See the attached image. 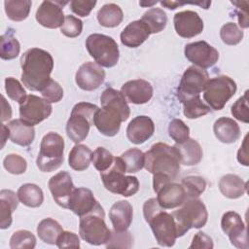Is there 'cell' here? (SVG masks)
I'll return each mask as SVG.
<instances>
[{
	"label": "cell",
	"instance_id": "cell-1",
	"mask_svg": "<svg viewBox=\"0 0 249 249\" xmlns=\"http://www.w3.org/2000/svg\"><path fill=\"white\" fill-rule=\"evenodd\" d=\"M101 108L93 119V124L105 136H115L121 127V123L128 119L130 109L123 93L115 89L108 88L100 96Z\"/></svg>",
	"mask_w": 249,
	"mask_h": 249
},
{
	"label": "cell",
	"instance_id": "cell-2",
	"mask_svg": "<svg viewBox=\"0 0 249 249\" xmlns=\"http://www.w3.org/2000/svg\"><path fill=\"white\" fill-rule=\"evenodd\" d=\"M21 82L28 89L41 91L51 80L53 58L50 53L39 48H31L20 57Z\"/></svg>",
	"mask_w": 249,
	"mask_h": 249
},
{
	"label": "cell",
	"instance_id": "cell-3",
	"mask_svg": "<svg viewBox=\"0 0 249 249\" xmlns=\"http://www.w3.org/2000/svg\"><path fill=\"white\" fill-rule=\"evenodd\" d=\"M143 214L159 245L171 247L177 238L176 225L172 214L163 210L157 198H150L143 205Z\"/></svg>",
	"mask_w": 249,
	"mask_h": 249
},
{
	"label": "cell",
	"instance_id": "cell-4",
	"mask_svg": "<svg viewBox=\"0 0 249 249\" xmlns=\"http://www.w3.org/2000/svg\"><path fill=\"white\" fill-rule=\"evenodd\" d=\"M144 167L153 175L164 174L173 181L180 171L179 155L174 146L158 142L145 153Z\"/></svg>",
	"mask_w": 249,
	"mask_h": 249
},
{
	"label": "cell",
	"instance_id": "cell-5",
	"mask_svg": "<svg viewBox=\"0 0 249 249\" xmlns=\"http://www.w3.org/2000/svg\"><path fill=\"white\" fill-rule=\"evenodd\" d=\"M125 166L121 157H115L112 165L100 172V177L106 190L113 194L128 197L139 190V181L135 176H125Z\"/></svg>",
	"mask_w": 249,
	"mask_h": 249
},
{
	"label": "cell",
	"instance_id": "cell-6",
	"mask_svg": "<svg viewBox=\"0 0 249 249\" xmlns=\"http://www.w3.org/2000/svg\"><path fill=\"white\" fill-rule=\"evenodd\" d=\"M171 214L176 225L177 237L183 236L192 228L200 229L204 227L208 219L206 206L197 197L187 198L182 207Z\"/></svg>",
	"mask_w": 249,
	"mask_h": 249
},
{
	"label": "cell",
	"instance_id": "cell-7",
	"mask_svg": "<svg viewBox=\"0 0 249 249\" xmlns=\"http://www.w3.org/2000/svg\"><path fill=\"white\" fill-rule=\"evenodd\" d=\"M104 218L105 212L100 203L90 212L81 216L79 226L81 238L91 245L106 244L111 236V231Z\"/></svg>",
	"mask_w": 249,
	"mask_h": 249
},
{
	"label": "cell",
	"instance_id": "cell-8",
	"mask_svg": "<svg viewBox=\"0 0 249 249\" xmlns=\"http://www.w3.org/2000/svg\"><path fill=\"white\" fill-rule=\"evenodd\" d=\"M98 106L89 102H79L72 108L70 118L66 124L67 136L75 143L84 141L90 126L93 124V119Z\"/></svg>",
	"mask_w": 249,
	"mask_h": 249
},
{
	"label": "cell",
	"instance_id": "cell-9",
	"mask_svg": "<svg viewBox=\"0 0 249 249\" xmlns=\"http://www.w3.org/2000/svg\"><path fill=\"white\" fill-rule=\"evenodd\" d=\"M64 139L56 132L50 131L42 138L40 151L36 160L37 167L42 172H52L63 162Z\"/></svg>",
	"mask_w": 249,
	"mask_h": 249
},
{
	"label": "cell",
	"instance_id": "cell-10",
	"mask_svg": "<svg viewBox=\"0 0 249 249\" xmlns=\"http://www.w3.org/2000/svg\"><path fill=\"white\" fill-rule=\"evenodd\" d=\"M86 48L89 55L101 67L115 66L120 57V51L116 41L107 35L93 33L88 36Z\"/></svg>",
	"mask_w": 249,
	"mask_h": 249
},
{
	"label": "cell",
	"instance_id": "cell-11",
	"mask_svg": "<svg viewBox=\"0 0 249 249\" xmlns=\"http://www.w3.org/2000/svg\"><path fill=\"white\" fill-rule=\"evenodd\" d=\"M236 83L229 76L222 75L208 79L203 89V99L213 110H222L235 94Z\"/></svg>",
	"mask_w": 249,
	"mask_h": 249
},
{
	"label": "cell",
	"instance_id": "cell-12",
	"mask_svg": "<svg viewBox=\"0 0 249 249\" xmlns=\"http://www.w3.org/2000/svg\"><path fill=\"white\" fill-rule=\"evenodd\" d=\"M208 79L209 75L206 70L195 65L188 67L177 88V97L179 101L183 103L192 97L200 95Z\"/></svg>",
	"mask_w": 249,
	"mask_h": 249
},
{
	"label": "cell",
	"instance_id": "cell-13",
	"mask_svg": "<svg viewBox=\"0 0 249 249\" xmlns=\"http://www.w3.org/2000/svg\"><path fill=\"white\" fill-rule=\"evenodd\" d=\"M52 111V104L48 100L34 94L27 95L19 104L20 119L33 126L49 118Z\"/></svg>",
	"mask_w": 249,
	"mask_h": 249
},
{
	"label": "cell",
	"instance_id": "cell-14",
	"mask_svg": "<svg viewBox=\"0 0 249 249\" xmlns=\"http://www.w3.org/2000/svg\"><path fill=\"white\" fill-rule=\"evenodd\" d=\"M185 56L195 66L202 69L213 66L219 59L218 51L205 41L189 43L185 46Z\"/></svg>",
	"mask_w": 249,
	"mask_h": 249
},
{
	"label": "cell",
	"instance_id": "cell-15",
	"mask_svg": "<svg viewBox=\"0 0 249 249\" xmlns=\"http://www.w3.org/2000/svg\"><path fill=\"white\" fill-rule=\"evenodd\" d=\"M221 227L233 246L241 249L248 248L246 225L238 213L234 211L224 213L221 220Z\"/></svg>",
	"mask_w": 249,
	"mask_h": 249
},
{
	"label": "cell",
	"instance_id": "cell-16",
	"mask_svg": "<svg viewBox=\"0 0 249 249\" xmlns=\"http://www.w3.org/2000/svg\"><path fill=\"white\" fill-rule=\"evenodd\" d=\"M68 2L61 1H43L36 12V20L39 24L47 28H58L64 23L63 6Z\"/></svg>",
	"mask_w": 249,
	"mask_h": 249
},
{
	"label": "cell",
	"instance_id": "cell-17",
	"mask_svg": "<svg viewBox=\"0 0 249 249\" xmlns=\"http://www.w3.org/2000/svg\"><path fill=\"white\" fill-rule=\"evenodd\" d=\"M105 80V71L96 62L88 61L83 63L76 72L75 81L77 86L87 91L98 89Z\"/></svg>",
	"mask_w": 249,
	"mask_h": 249
},
{
	"label": "cell",
	"instance_id": "cell-18",
	"mask_svg": "<svg viewBox=\"0 0 249 249\" xmlns=\"http://www.w3.org/2000/svg\"><path fill=\"white\" fill-rule=\"evenodd\" d=\"M176 33L182 38H193L200 34L204 24L196 12L187 10L176 13L173 18Z\"/></svg>",
	"mask_w": 249,
	"mask_h": 249
},
{
	"label": "cell",
	"instance_id": "cell-19",
	"mask_svg": "<svg viewBox=\"0 0 249 249\" xmlns=\"http://www.w3.org/2000/svg\"><path fill=\"white\" fill-rule=\"evenodd\" d=\"M49 189L53 200L61 207L68 208L70 196L76 189L71 175L66 171H60L49 180Z\"/></svg>",
	"mask_w": 249,
	"mask_h": 249
},
{
	"label": "cell",
	"instance_id": "cell-20",
	"mask_svg": "<svg viewBox=\"0 0 249 249\" xmlns=\"http://www.w3.org/2000/svg\"><path fill=\"white\" fill-rule=\"evenodd\" d=\"M155 193L158 195V202L163 209L176 208L187 199L183 186L172 181L161 185Z\"/></svg>",
	"mask_w": 249,
	"mask_h": 249
},
{
	"label": "cell",
	"instance_id": "cell-21",
	"mask_svg": "<svg viewBox=\"0 0 249 249\" xmlns=\"http://www.w3.org/2000/svg\"><path fill=\"white\" fill-rule=\"evenodd\" d=\"M152 85L143 79L127 81L121 88V92L127 102L133 104L147 103L153 96Z\"/></svg>",
	"mask_w": 249,
	"mask_h": 249
},
{
	"label": "cell",
	"instance_id": "cell-22",
	"mask_svg": "<svg viewBox=\"0 0 249 249\" xmlns=\"http://www.w3.org/2000/svg\"><path fill=\"white\" fill-rule=\"evenodd\" d=\"M155 132V124L148 116H137L132 119L126 127L127 139L135 144H143Z\"/></svg>",
	"mask_w": 249,
	"mask_h": 249
},
{
	"label": "cell",
	"instance_id": "cell-23",
	"mask_svg": "<svg viewBox=\"0 0 249 249\" xmlns=\"http://www.w3.org/2000/svg\"><path fill=\"white\" fill-rule=\"evenodd\" d=\"M99 202L95 199L92 192L87 188L75 189L70 196L68 209L79 217L93 210Z\"/></svg>",
	"mask_w": 249,
	"mask_h": 249
},
{
	"label": "cell",
	"instance_id": "cell-24",
	"mask_svg": "<svg viewBox=\"0 0 249 249\" xmlns=\"http://www.w3.org/2000/svg\"><path fill=\"white\" fill-rule=\"evenodd\" d=\"M148 26L141 20H134L128 23L121 33V42L128 48H137L142 45L150 36Z\"/></svg>",
	"mask_w": 249,
	"mask_h": 249
},
{
	"label": "cell",
	"instance_id": "cell-25",
	"mask_svg": "<svg viewBox=\"0 0 249 249\" xmlns=\"http://www.w3.org/2000/svg\"><path fill=\"white\" fill-rule=\"evenodd\" d=\"M109 217L115 231H124L129 228L132 222L133 208L128 201L119 200L112 205Z\"/></svg>",
	"mask_w": 249,
	"mask_h": 249
},
{
	"label": "cell",
	"instance_id": "cell-26",
	"mask_svg": "<svg viewBox=\"0 0 249 249\" xmlns=\"http://www.w3.org/2000/svg\"><path fill=\"white\" fill-rule=\"evenodd\" d=\"M10 130V139L13 143L27 147L35 138L34 126L25 123L21 119H16L8 123L7 124Z\"/></svg>",
	"mask_w": 249,
	"mask_h": 249
},
{
	"label": "cell",
	"instance_id": "cell-27",
	"mask_svg": "<svg viewBox=\"0 0 249 249\" xmlns=\"http://www.w3.org/2000/svg\"><path fill=\"white\" fill-rule=\"evenodd\" d=\"M174 147L179 155L180 163L183 165L193 166L200 162L203 152L199 143L195 139L188 138L184 142L175 143Z\"/></svg>",
	"mask_w": 249,
	"mask_h": 249
},
{
	"label": "cell",
	"instance_id": "cell-28",
	"mask_svg": "<svg viewBox=\"0 0 249 249\" xmlns=\"http://www.w3.org/2000/svg\"><path fill=\"white\" fill-rule=\"evenodd\" d=\"M213 131L216 138L226 144L234 143L240 137V128L238 124L228 117L219 118L214 123Z\"/></svg>",
	"mask_w": 249,
	"mask_h": 249
},
{
	"label": "cell",
	"instance_id": "cell-29",
	"mask_svg": "<svg viewBox=\"0 0 249 249\" xmlns=\"http://www.w3.org/2000/svg\"><path fill=\"white\" fill-rule=\"evenodd\" d=\"M19 199L18 194L12 190L0 191V228L8 229L13 222L12 214L18 208Z\"/></svg>",
	"mask_w": 249,
	"mask_h": 249
},
{
	"label": "cell",
	"instance_id": "cell-30",
	"mask_svg": "<svg viewBox=\"0 0 249 249\" xmlns=\"http://www.w3.org/2000/svg\"><path fill=\"white\" fill-rule=\"evenodd\" d=\"M219 189L224 196L235 199L246 193L247 183L236 174H226L219 181Z\"/></svg>",
	"mask_w": 249,
	"mask_h": 249
},
{
	"label": "cell",
	"instance_id": "cell-31",
	"mask_svg": "<svg viewBox=\"0 0 249 249\" xmlns=\"http://www.w3.org/2000/svg\"><path fill=\"white\" fill-rule=\"evenodd\" d=\"M123 18V10L115 3L105 4L97 12V20L99 24L104 27H116L121 24Z\"/></svg>",
	"mask_w": 249,
	"mask_h": 249
},
{
	"label": "cell",
	"instance_id": "cell-32",
	"mask_svg": "<svg viewBox=\"0 0 249 249\" xmlns=\"http://www.w3.org/2000/svg\"><path fill=\"white\" fill-rule=\"evenodd\" d=\"M18 196L19 201L25 206L36 208L39 207L44 201V194L42 189L32 183L21 185L18 190Z\"/></svg>",
	"mask_w": 249,
	"mask_h": 249
},
{
	"label": "cell",
	"instance_id": "cell-33",
	"mask_svg": "<svg viewBox=\"0 0 249 249\" xmlns=\"http://www.w3.org/2000/svg\"><path fill=\"white\" fill-rule=\"evenodd\" d=\"M91 157L92 152L88 146L83 144H76L69 153V166L76 171H83L89 166Z\"/></svg>",
	"mask_w": 249,
	"mask_h": 249
},
{
	"label": "cell",
	"instance_id": "cell-34",
	"mask_svg": "<svg viewBox=\"0 0 249 249\" xmlns=\"http://www.w3.org/2000/svg\"><path fill=\"white\" fill-rule=\"evenodd\" d=\"M62 231L63 229L60 224L52 218L43 219L37 226L39 238L43 242L51 245L56 243V240Z\"/></svg>",
	"mask_w": 249,
	"mask_h": 249
},
{
	"label": "cell",
	"instance_id": "cell-35",
	"mask_svg": "<svg viewBox=\"0 0 249 249\" xmlns=\"http://www.w3.org/2000/svg\"><path fill=\"white\" fill-rule=\"evenodd\" d=\"M141 20L148 26L150 33L155 34L165 28L167 16L165 12L160 8H151L143 14Z\"/></svg>",
	"mask_w": 249,
	"mask_h": 249
},
{
	"label": "cell",
	"instance_id": "cell-36",
	"mask_svg": "<svg viewBox=\"0 0 249 249\" xmlns=\"http://www.w3.org/2000/svg\"><path fill=\"white\" fill-rule=\"evenodd\" d=\"M31 5L32 3L29 0H8L4 2L5 13L14 21L25 19L29 15Z\"/></svg>",
	"mask_w": 249,
	"mask_h": 249
},
{
	"label": "cell",
	"instance_id": "cell-37",
	"mask_svg": "<svg viewBox=\"0 0 249 249\" xmlns=\"http://www.w3.org/2000/svg\"><path fill=\"white\" fill-rule=\"evenodd\" d=\"M20 52V44L13 32H7L0 37V56L4 60L16 58Z\"/></svg>",
	"mask_w": 249,
	"mask_h": 249
},
{
	"label": "cell",
	"instance_id": "cell-38",
	"mask_svg": "<svg viewBox=\"0 0 249 249\" xmlns=\"http://www.w3.org/2000/svg\"><path fill=\"white\" fill-rule=\"evenodd\" d=\"M121 159L124 163L127 173L138 172L145 165V154L137 148L126 150L121 155Z\"/></svg>",
	"mask_w": 249,
	"mask_h": 249
},
{
	"label": "cell",
	"instance_id": "cell-39",
	"mask_svg": "<svg viewBox=\"0 0 249 249\" xmlns=\"http://www.w3.org/2000/svg\"><path fill=\"white\" fill-rule=\"evenodd\" d=\"M182 104L184 107V115L188 119H197L207 115L211 111V108L201 100L200 95L192 97Z\"/></svg>",
	"mask_w": 249,
	"mask_h": 249
},
{
	"label": "cell",
	"instance_id": "cell-40",
	"mask_svg": "<svg viewBox=\"0 0 249 249\" xmlns=\"http://www.w3.org/2000/svg\"><path fill=\"white\" fill-rule=\"evenodd\" d=\"M181 185L183 186L187 198L198 197L206 188V181L201 176L191 175L182 179Z\"/></svg>",
	"mask_w": 249,
	"mask_h": 249
},
{
	"label": "cell",
	"instance_id": "cell-41",
	"mask_svg": "<svg viewBox=\"0 0 249 249\" xmlns=\"http://www.w3.org/2000/svg\"><path fill=\"white\" fill-rule=\"evenodd\" d=\"M35 246V235L26 230L15 231L10 238V247L12 249H33Z\"/></svg>",
	"mask_w": 249,
	"mask_h": 249
},
{
	"label": "cell",
	"instance_id": "cell-42",
	"mask_svg": "<svg viewBox=\"0 0 249 249\" xmlns=\"http://www.w3.org/2000/svg\"><path fill=\"white\" fill-rule=\"evenodd\" d=\"M220 37L222 41L229 46L239 44L243 38V31L234 22H227L221 27Z\"/></svg>",
	"mask_w": 249,
	"mask_h": 249
},
{
	"label": "cell",
	"instance_id": "cell-43",
	"mask_svg": "<svg viewBox=\"0 0 249 249\" xmlns=\"http://www.w3.org/2000/svg\"><path fill=\"white\" fill-rule=\"evenodd\" d=\"M115 157L105 148L98 147L95 149V151L92 153L91 161L93 163V166L99 171H105L107 170L112 163L114 162Z\"/></svg>",
	"mask_w": 249,
	"mask_h": 249
},
{
	"label": "cell",
	"instance_id": "cell-44",
	"mask_svg": "<svg viewBox=\"0 0 249 249\" xmlns=\"http://www.w3.org/2000/svg\"><path fill=\"white\" fill-rule=\"evenodd\" d=\"M4 168L11 174L19 175L26 171L27 162L24 158L17 154H9L3 160Z\"/></svg>",
	"mask_w": 249,
	"mask_h": 249
},
{
	"label": "cell",
	"instance_id": "cell-45",
	"mask_svg": "<svg viewBox=\"0 0 249 249\" xmlns=\"http://www.w3.org/2000/svg\"><path fill=\"white\" fill-rule=\"evenodd\" d=\"M168 134L176 143H181L190 138V128L182 120L174 119L169 123Z\"/></svg>",
	"mask_w": 249,
	"mask_h": 249
},
{
	"label": "cell",
	"instance_id": "cell-46",
	"mask_svg": "<svg viewBox=\"0 0 249 249\" xmlns=\"http://www.w3.org/2000/svg\"><path fill=\"white\" fill-rule=\"evenodd\" d=\"M5 90L9 98L17 101L18 104H20L27 96L22 85L13 77L5 79Z\"/></svg>",
	"mask_w": 249,
	"mask_h": 249
},
{
	"label": "cell",
	"instance_id": "cell-47",
	"mask_svg": "<svg viewBox=\"0 0 249 249\" xmlns=\"http://www.w3.org/2000/svg\"><path fill=\"white\" fill-rule=\"evenodd\" d=\"M133 243L131 233L126 230L124 231H111V236L105 244L107 248H130Z\"/></svg>",
	"mask_w": 249,
	"mask_h": 249
},
{
	"label": "cell",
	"instance_id": "cell-48",
	"mask_svg": "<svg viewBox=\"0 0 249 249\" xmlns=\"http://www.w3.org/2000/svg\"><path fill=\"white\" fill-rule=\"evenodd\" d=\"M231 115L238 121L249 123V108H248V90L239 97L231 106Z\"/></svg>",
	"mask_w": 249,
	"mask_h": 249
},
{
	"label": "cell",
	"instance_id": "cell-49",
	"mask_svg": "<svg viewBox=\"0 0 249 249\" xmlns=\"http://www.w3.org/2000/svg\"><path fill=\"white\" fill-rule=\"evenodd\" d=\"M83 31V21L71 15L65 16L64 23L60 27V32L69 38L78 37Z\"/></svg>",
	"mask_w": 249,
	"mask_h": 249
},
{
	"label": "cell",
	"instance_id": "cell-50",
	"mask_svg": "<svg viewBox=\"0 0 249 249\" xmlns=\"http://www.w3.org/2000/svg\"><path fill=\"white\" fill-rule=\"evenodd\" d=\"M43 97L50 103L59 102L63 97V89L54 80L51 79L47 85L41 89Z\"/></svg>",
	"mask_w": 249,
	"mask_h": 249
},
{
	"label": "cell",
	"instance_id": "cell-51",
	"mask_svg": "<svg viewBox=\"0 0 249 249\" xmlns=\"http://www.w3.org/2000/svg\"><path fill=\"white\" fill-rule=\"evenodd\" d=\"M95 5V0H72L70 2L71 11L80 17H88Z\"/></svg>",
	"mask_w": 249,
	"mask_h": 249
},
{
	"label": "cell",
	"instance_id": "cell-52",
	"mask_svg": "<svg viewBox=\"0 0 249 249\" xmlns=\"http://www.w3.org/2000/svg\"><path fill=\"white\" fill-rule=\"evenodd\" d=\"M55 244L60 249L70 248V247L71 248H79L80 247V239L76 233L63 231L59 234Z\"/></svg>",
	"mask_w": 249,
	"mask_h": 249
},
{
	"label": "cell",
	"instance_id": "cell-53",
	"mask_svg": "<svg viewBox=\"0 0 249 249\" xmlns=\"http://www.w3.org/2000/svg\"><path fill=\"white\" fill-rule=\"evenodd\" d=\"M213 246H214V244H213L212 238L209 235H207L206 233H204L202 231H198L193 237V241H192L191 245L189 246V248L190 249H194V248L211 249V248H213Z\"/></svg>",
	"mask_w": 249,
	"mask_h": 249
},
{
	"label": "cell",
	"instance_id": "cell-54",
	"mask_svg": "<svg viewBox=\"0 0 249 249\" xmlns=\"http://www.w3.org/2000/svg\"><path fill=\"white\" fill-rule=\"evenodd\" d=\"M231 4L236 6L235 14L237 15L238 23L242 28H247L249 26L248 21V2L246 1H231Z\"/></svg>",
	"mask_w": 249,
	"mask_h": 249
},
{
	"label": "cell",
	"instance_id": "cell-55",
	"mask_svg": "<svg viewBox=\"0 0 249 249\" xmlns=\"http://www.w3.org/2000/svg\"><path fill=\"white\" fill-rule=\"evenodd\" d=\"M161 6L169 9V10H174L178 8V6L186 5V4H195V5H199L203 9H208V7L211 5V2L205 1V2H178V1H160V2Z\"/></svg>",
	"mask_w": 249,
	"mask_h": 249
},
{
	"label": "cell",
	"instance_id": "cell-56",
	"mask_svg": "<svg viewBox=\"0 0 249 249\" xmlns=\"http://www.w3.org/2000/svg\"><path fill=\"white\" fill-rule=\"evenodd\" d=\"M247 137L248 134L245 135L244 140L237 152V160L240 162V164H243L245 166L249 165V160H248V143H247Z\"/></svg>",
	"mask_w": 249,
	"mask_h": 249
},
{
	"label": "cell",
	"instance_id": "cell-57",
	"mask_svg": "<svg viewBox=\"0 0 249 249\" xmlns=\"http://www.w3.org/2000/svg\"><path fill=\"white\" fill-rule=\"evenodd\" d=\"M1 98H2V101H1V105H2L1 121L5 122V121H8L12 118V108H11V105L6 100L4 95H1Z\"/></svg>",
	"mask_w": 249,
	"mask_h": 249
},
{
	"label": "cell",
	"instance_id": "cell-58",
	"mask_svg": "<svg viewBox=\"0 0 249 249\" xmlns=\"http://www.w3.org/2000/svg\"><path fill=\"white\" fill-rule=\"evenodd\" d=\"M8 137L10 138V130L8 128L7 125H5L4 124H1V140H2V145L1 147L3 148L4 145H5V142L6 140L8 139Z\"/></svg>",
	"mask_w": 249,
	"mask_h": 249
},
{
	"label": "cell",
	"instance_id": "cell-59",
	"mask_svg": "<svg viewBox=\"0 0 249 249\" xmlns=\"http://www.w3.org/2000/svg\"><path fill=\"white\" fill-rule=\"evenodd\" d=\"M158 3V1H152V2H145V1H140L139 5L142 7H151L153 5H156Z\"/></svg>",
	"mask_w": 249,
	"mask_h": 249
}]
</instances>
